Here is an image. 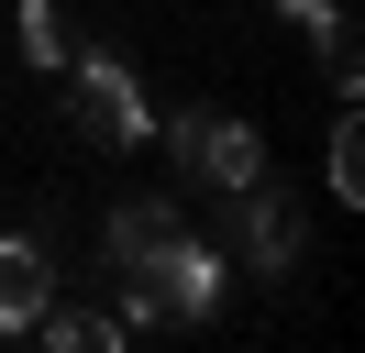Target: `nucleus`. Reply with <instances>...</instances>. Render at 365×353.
Returning <instances> with one entry per match:
<instances>
[{"label": "nucleus", "mask_w": 365, "mask_h": 353, "mask_svg": "<svg viewBox=\"0 0 365 353\" xmlns=\"http://www.w3.org/2000/svg\"><path fill=\"white\" fill-rule=\"evenodd\" d=\"M232 210H244V254L266 265V276H288L299 243H310V210H299V188H266V176H244L232 188Z\"/></svg>", "instance_id": "4"}, {"label": "nucleus", "mask_w": 365, "mask_h": 353, "mask_svg": "<svg viewBox=\"0 0 365 353\" xmlns=\"http://www.w3.org/2000/svg\"><path fill=\"white\" fill-rule=\"evenodd\" d=\"M100 254H111V276H122V309H111V331L210 320V309H222V254H210V243L188 232V221L166 210V199H144V210H111Z\"/></svg>", "instance_id": "1"}, {"label": "nucleus", "mask_w": 365, "mask_h": 353, "mask_svg": "<svg viewBox=\"0 0 365 353\" xmlns=\"http://www.w3.org/2000/svg\"><path fill=\"white\" fill-rule=\"evenodd\" d=\"M310 33H321V78L354 100V22H343V11H310Z\"/></svg>", "instance_id": "6"}, {"label": "nucleus", "mask_w": 365, "mask_h": 353, "mask_svg": "<svg viewBox=\"0 0 365 353\" xmlns=\"http://www.w3.org/2000/svg\"><path fill=\"white\" fill-rule=\"evenodd\" d=\"M166 154H178V176H188V188H210V199H232L244 176H266V144H255L244 122H222V110H178Z\"/></svg>", "instance_id": "2"}, {"label": "nucleus", "mask_w": 365, "mask_h": 353, "mask_svg": "<svg viewBox=\"0 0 365 353\" xmlns=\"http://www.w3.org/2000/svg\"><path fill=\"white\" fill-rule=\"evenodd\" d=\"M332 199H365V122L332 132Z\"/></svg>", "instance_id": "8"}, {"label": "nucleus", "mask_w": 365, "mask_h": 353, "mask_svg": "<svg viewBox=\"0 0 365 353\" xmlns=\"http://www.w3.org/2000/svg\"><path fill=\"white\" fill-rule=\"evenodd\" d=\"M56 298V265L34 254V243H11L0 232V331H34V309Z\"/></svg>", "instance_id": "5"}, {"label": "nucleus", "mask_w": 365, "mask_h": 353, "mask_svg": "<svg viewBox=\"0 0 365 353\" xmlns=\"http://www.w3.org/2000/svg\"><path fill=\"white\" fill-rule=\"evenodd\" d=\"M11 33H23L34 66H67V22H56V0H23V22H11Z\"/></svg>", "instance_id": "7"}, {"label": "nucleus", "mask_w": 365, "mask_h": 353, "mask_svg": "<svg viewBox=\"0 0 365 353\" xmlns=\"http://www.w3.org/2000/svg\"><path fill=\"white\" fill-rule=\"evenodd\" d=\"M277 11H299V22H310V11H332V0H277Z\"/></svg>", "instance_id": "9"}, {"label": "nucleus", "mask_w": 365, "mask_h": 353, "mask_svg": "<svg viewBox=\"0 0 365 353\" xmlns=\"http://www.w3.org/2000/svg\"><path fill=\"white\" fill-rule=\"evenodd\" d=\"M67 78H78V132L133 154L144 144V88H133V66H122V56H78Z\"/></svg>", "instance_id": "3"}]
</instances>
